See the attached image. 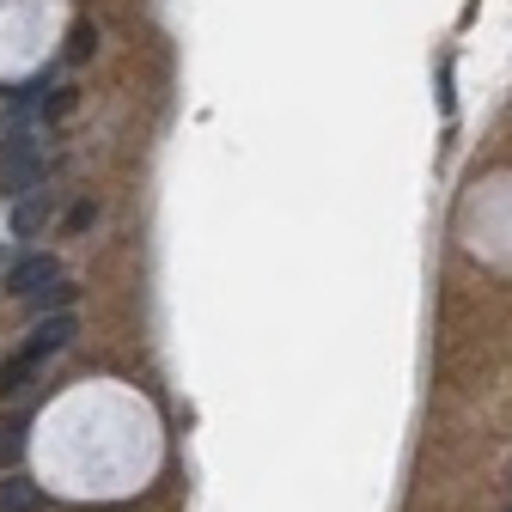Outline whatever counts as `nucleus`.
Returning a JSON list of instances; mask_svg holds the SVG:
<instances>
[{
    "label": "nucleus",
    "mask_w": 512,
    "mask_h": 512,
    "mask_svg": "<svg viewBox=\"0 0 512 512\" xmlns=\"http://www.w3.org/2000/svg\"><path fill=\"white\" fill-rule=\"evenodd\" d=\"M49 165H55V135L43 122H25L19 135H7V147H0V177L19 183V189H37Z\"/></svg>",
    "instance_id": "f257e3e1"
},
{
    "label": "nucleus",
    "mask_w": 512,
    "mask_h": 512,
    "mask_svg": "<svg viewBox=\"0 0 512 512\" xmlns=\"http://www.w3.org/2000/svg\"><path fill=\"white\" fill-rule=\"evenodd\" d=\"M61 281V263L49 250H31V256H19V263L7 269V281H0V293H13V299H31V293H43V287H55Z\"/></svg>",
    "instance_id": "f03ea898"
},
{
    "label": "nucleus",
    "mask_w": 512,
    "mask_h": 512,
    "mask_svg": "<svg viewBox=\"0 0 512 512\" xmlns=\"http://www.w3.org/2000/svg\"><path fill=\"white\" fill-rule=\"evenodd\" d=\"M74 330H80V324H74V311H55V317H37V324H31V342H25V348H31L37 360H55L61 348L74 342Z\"/></svg>",
    "instance_id": "7ed1b4c3"
},
{
    "label": "nucleus",
    "mask_w": 512,
    "mask_h": 512,
    "mask_svg": "<svg viewBox=\"0 0 512 512\" xmlns=\"http://www.w3.org/2000/svg\"><path fill=\"white\" fill-rule=\"evenodd\" d=\"M49 214H55V196H49V189H31V196L13 208V238H37L49 226Z\"/></svg>",
    "instance_id": "20e7f679"
},
{
    "label": "nucleus",
    "mask_w": 512,
    "mask_h": 512,
    "mask_svg": "<svg viewBox=\"0 0 512 512\" xmlns=\"http://www.w3.org/2000/svg\"><path fill=\"white\" fill-rule=\"evenodd\" d=\"M43 366H49V360H37L31 348L7 354V360H0V397H19V391H25V384H31V378H37Z\"/></svg>",
    "instance_id": "39448f33"
},
{
    "label": "nucleus",
    "mask_w": 512,
    "mask_h": 512,
    "mask_svg": "<svg viewBox=\"0 0 512 512\" xmlns=\"http://www.w3.org/2000/svg\"><path fill=\"white\" fill-rule=\"evenodd\" d=\"M25 433H31V415L25 409H13L7 421H0V470H13L25 458Z\"/></svg>",
    "instance_id": "423d86ee"
},
{
    "label": "nucleus",
    "mask_w": 512,
    "mask_h": 512,
    "mask_svg": "<svg viewBox=\"0 0 512 512\" xmlns=\"http://www.w3.org/2000/svg\"><path fill=\"white\" fill-rule=\"evenodd\" d=\"M43 506V488L31 476H0V512H37Z\"/></svg>",
    "instance_id": "0eeeda50"
},
{
    "label": "nucleus",
    "mask_w": 512,
    "mask_h": 512,
    "mask_svg": "<svg viewBox=\"0 0 512 512\" xmlns=\"http://www.w3.org/2000/svg\"><path fill=\"white\" fill-rule=\"evenodd\" d=\"M98 49V31L92 25H74V37H68V61H86Z\"/></svg>",
    "instance_id": "6e6552de"
},
{
    "label": "nucleus",
    "mask_w": 512,
    "mask_h": 512,
    "mask_svg": "<svg viewBox=\"0 0 512 512\" xmlns=\"http://www.w3.org/2000/svg\"><path fill=\"white\" fill-rule=\"evenodd\" d=\"M92 220H98V202H80V208H74V214H68V232H86V226H92Z\"/></svg>",
    "instance_id": "1a4fd4ad"
},
{
    "label": "nucleus",
    "mask_w": 512,
    "mask_h": 512,
    "mask_svg": "<svg viewBox=\"0 0 512 512\" xmlns=\"http://www.w3.org/2000/svg\"><path fill=\"white\" fill-rule=\"evenodd\" d=\"M506 512H512V506H506Z\"/></svg>",
    "instance_id": "9d476101"
}]
</instances>
